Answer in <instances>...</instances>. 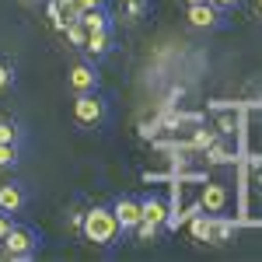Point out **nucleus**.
<instances>
[{"label": "nucleus", "instance_id": "12", "mask_svg": "<svg viewBox=\"0 0 262 262\" xmlns=\"http://www.w3.org/2000/svg\"><path fill=\"white\" fill-rule=\"evenodd\" d=\"M28 129L18 116H0V143H25Z\"/></svg>", "mask_w": 262, "mask_h": 262}, {"label": "nucleus", "instance_id": "2", "mask_svg": "<svg viewBox=\"0 0 262 262\" xmlns=\"http://www.w3.org/2000/svg\"><path fill=\"white\" fill-rule=\"evenodd\" d=\"M81 234L91 245H101V248H112V245L122 238V227L112 213V206H91L81 217Z\"/></svg>", "mask_w": 262, "mask_h": 262}, {"label": "nucleus", "instance_id": "10", "mask_svg": "<svg viewBox=\"0 0 262 262\" xmlns=\"http://www.w3.org/2000/svg\"><path fill=\"white\" fill-rule=\"evenodd\" d=\"M234 234H238V224L221 217V213H210V245H227L234 242Z\"/></svg>", "mask_w": 262, "mask_h": 262}, {"label": "nucleus", "instance_id": "7", "mask_svg": "<svg viewBox=\"0 0 262 262\" xmlns=\"http://www.w3.org/2000/svg\"><path fill=\"white\" fill-rule=\"evenodd\" d=\"M25 206H28V185L25 182H4L0 185V210L21 213Z\"/></svg>", "mask_w": 262, "mask_h": 262}, {"label": "nucleus", "instance_id": "19", "mask_svg": "<svg viewBox=\"0 0 262 262\" xmlns=\"http://www.w3.org/2000/svg\"><path fill=\"white\" fill-rule=\"evenodd\" d=\"M14 213H7V210H0V242H4V238H7V234H11V227H14Z\"/></svg>", "mask_w": 262, "mask_h": 262}, {"label": "nucleus", "instance_id": "9", "mask_svg": "<svg viewBox=\"0 0 262 262\" xmlns=\"http://www.w3.org/2000/svg\"><path fill=\"white\" fill-rule=\"evenodd\" d=\"M200 206L206 213H224V206H227V189H224V182H206V185H203Z\"/></svg>", "mask_w": 262, "mask_h": 262}, {"label": "nucleus", "instance_id": "8", "mask_svg": "<svg viewBox=\"0 0 262 262\" xmlns=\"http://www.w3.org/2000/svg\"><path fill=\"white\" fill-rule=\"evenodd\" d=\"M81 53L88 56V60H95V63H98L101 56H108V53H112V28H105V32H88Z\"/></svg>", "mask_w": 262, "mask_h": 262}, {"label": "nucleus", "instance_id": "13", "mask_svg": "<svg viewBox=\"0 0 262 262\" xmlns=\"http://www.w3.org/2000/svg\"><path fill=\"white\" fill-rule=\"evenodd\" d=\"M81 25L88 28V32H105V28H112V14H108V7L81 11Z\"/></svg>", "mask_w": 262, "mask_h": 262}, {"label": "nucleus", "instance_id": "14", "mask_svg": "<svg viewBox=\"0 0 262 262\" xmlns=\"http://www.w3.org/2000/svg\"><path fill=\"white\" fill-rule=\"evenodd\" d=\"M25 158V143H0V171H14Z\"/></svg>", "mask_w": 262, "mask_h": 262}, {"label": "nucleus", "instance_id": "1", "mask_svg": "<svg viewBox=\"0 0 262 262\" xmlns=\"http://www.w3.org/2000/svg\"><path fill=\"white\" fill-rule=\"evenodd\" d=\"M70 116L81 129H105L108 119H112V101L101 91H81V95H74Z\"/></svg>", "mask_w": 262, "mask_h": 262}, {"label": "nucleus", "instance_id": "3", "mask_svg": "<svg viewBox=\"0 0 262 262\" xmlns=\"http://www.w3.org/2000/svg\"><path fill=\"white\" fill-rule=\"evenodd\" d=\"M42 248V234L35 231V227H28V224H14L11 227V234L0 242V255L11 262H28L35 259Z\"/></svg>", "mask_w": 262, "mask_h": 262}, {"label": "nucleus", "instance_id": "16", "mask_svg": "<svg viewBox=\"0 0 262 262\" xmlns=\"http://www.w3.org/2000/svg\"><path fill=\"white\" fill-rule=\"evenodd\" d=\"M147 11H150V4H147V0H122V18H126V21L147 18Z\"/></svg>", "mask_w": 262, "mask_h": 262}, {"label": "nucleus", "instance_id": "5", "mask_svg": "<svg viewBox=\"0 0 262 262\" xmlns=\"http://www.w3.org/2000/svg\"><path fill=\"white\" fill-rule=\"evenodd\" d=\"M112 213H116V221H119L122 234L126 231H137V224L143 221V206L137 196H116L112 200Z\"/></svg>", "mask_w": 262, "mask_h": 262}, {"label": "nucleus", "instance_id": "20", "mask_svg": "<svg viewBox=\"0 0 262 262\" xmlns=\"http://www.w3.org/2000/svg\"><path fill=\"white\" fill-rule=\"evenodd\" d=\"M77 7L81 11H98V7H105V0H77Z\"/></svg>", "mask_w": 262, "mask_h": 262}, {"label": "nucleus", "instance_id": "17", "mask_svg": "<svg viewBox=\"0 0 262 262\" xmlns=\"http://www.w3.org/2000/svg\"><path fill=\"white\" fill-rule=\"evenodd\" d=\"M63 35H67V42H70L74 49H81V46H84V39H88V28H84L81 21H74V25H70V28L63 32Z\"/></svg>", "mask_w": 262, "mask_h": 262}, {"label": "nucleus", "instance_id": "22", "mask_svg": "<svg viewBox=\"0 0 262 262\" xmlns=\"http://www.w3.org/2000/svg\"><path fill=\"white\" fill-rule=\"evenodd\" d=\"M213 4H217V7H221V11H231V7H238V4H242V0H213Z\"/></svg>", "mask_w": 262, "mask_h": 262}, {"label": "nucleus", "instance_id": "4", "mask_svg": "<svg viewBox=\"0 0 262 262\" xmlns=\"http://www.w3.org/2000/svg\"><path fill=\"white\" fill-rule=\"evenodd\" d=\"M67 88L74 91V95H81V91H101V74H98V63L81 56V60L74 63L70 70H67Z\"/></svg>", "mask_w": 262, "mask_h": 262}, {"label": "nucleus", "instance_id": "21", "mask_svg": "<svg viewBox=\"0 0 262 262\" xmlns=\"http://www.w3.org/2000/svg\"><path fill=\"white\" fill-rule=\"evenodd\" d=\"M210 143H213V133H196V147H206L210 150Z\"/></svg>", "mask_w": 262, "mask_h": 262}, {"label": "nucleus", "instance_id": "25", "mask_svg": "<svg viewBox=\"0 0 262 262\" xmlns=\"http://www.w3.org/2000/svg\"><path fill=\"white\" fill-rule=\"evenodd\" d=\"M189 4H206V0H189Z\"/></svg>", "mask_w": 262, "mask_h": 262}, {"label": "nucleus", "instance_id": "18", "mask_svg": "<svg viewBox=\"0 0 262 262\" xmlns=\"http://www.w3.org/2000/svg\"><path fill=\"white\" fill-rule=\"evenodd\" d=\"M192 234H196V242H210V217H200L192 224Z\"/></svg>", "mask_w": 262, "mask_h": 262}, {"label": "nucleus", "instance_id": "11", "mask_svg": "<svg viewBox=\"0 0 262 262\" xmlns=\"http://www.w3.org/2000/svg\"><path fill=\"white\" fill-rule=\"evenodd\" d=\"M140 206H143V221L147 224H154V227H164V221H168V206H164V200L161 196H143L140 200Z\"/></svg>", "mask_w": 262, "mask_h": 262}, {"label": "nucleus", "instance_id": "23", "mask_svg": "<svg viewBox=\"0 0 262 262\" xmlns=\"http://www.w3.org/2000/svg\"><path fill=\"white\" fill-rule=\"evenodd\" d=\"M255 11H259V18H262V0H255Z\"/></svg>", "mask_w": 262, "mask_h": 262}, {"label": "nucleus", "instance_id": "6", "mask_svg": "<svg viewBox=\"0 0 262 262\" xmlns=\"http://www.w3.org/2000/svg\"><path fill=\"white\" fill-rule=\"evenodd\" d=\"M189 25L192 28H221L224 18H221V7L213 4V0H206V4H189Z\"/></svg>", "mask_w": 262, "mask_h": 262}, {"label": "nucleus", "instance_id": "15", "mask_svg": "<svg viewBox=\"0 0 262 262\" xmlns=\"http://www.w3.org/2000/svg\"><path fill=\"white\" fill-rule=\"evenodd\" d=\"M14 84H18V70H14V63H11V60H0V95L14 91Z\"/></svg>", "mask_w": 262, "mask_h": 262}, {"label": "nucleus", "instance_id": "24", "mask_svg": "<svg viewBox=\"0 0 262 262\" xmlns=\"http://www.w3.org/2000/svg\"><path fill=\"white\" fill-rule=\"evenodd\" d=\"M25 4H46V0H25Z\"/></svg>", "mask_w": 262, "mask_h": 262}]
</instances>
